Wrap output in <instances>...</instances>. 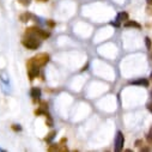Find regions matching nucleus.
Segmentation results:
<instances>
[{"instance_id":"obj_1","label":"nucleus","mask_w":152,"mask_h":152,"mask_svg":"<svg viewBox=\"0 0 152 152\" xmlns=\"http://www.w3.org/2000/svg\"><path fill=\"white\" fill-rule=\"evenodd\" d=\"M26 35H28V37H24L23 41H22V43L25 48L34 50L41 46V39L39 36L32 35V34H26Z\"/></svg>"},{"instance_id":"obj_2","label":"nucleus","mask_w":152,"mask_h":152,"mask_svg":"<svg viewBox=\"0 0 152 152\" xmlns=\"http://www.w3.org/2000/svg\"><path fill=\"white\" fill-rule=\"evenodd\" d=\"M48 61H49V55H48V54H46V53H41V54H39V55L34 56V58L30 60V62H32L34 65L39 66V67L45 66Z\"/></svg>"},{"instance_id":"obj_3","label":"nucleus","mask_w":152,"mask_h":152,"mask_svg":"<svg viewBox=\"0 0 152 152\" xmlns=\"http://www.w3.org/2000/svg\"><path fill=\"white\" fill-rule=\"evenodd\" d=\"M26 34H32V35H36L39 36L40 39H47V37L50 36V32L47 31V30H42L37 26H32V28H29L26 29Z\"/></svg>"},{"instance_id":"obj_4","label":"nucleus","mask_w":152,"mask_h":152,"mask_svg":"<svg viewBox=\"0 0 152 152\" xmlns=\"http://www.w3.org/2000/svg\"><path fill=\"white\" fill-rule=\"evenodd\" d=\"M39 73H40V67L39 66H36V65H34L32 62H28V74H29V78L32 80V79H35L37 75H39Z\"/></svg>"},{"instance_id":"obj_5","label":"nucleus","mask_w":152,"mask_h":152,"mask_svg":"<svg viewBox=\"0 0 152 152\" xmlns=\"http://www.w3.org/2000/svg\"><path fill=\"white\" fill-rule=\"evenodd\" d=\"M124 144H125V137L122 134V132H118L116 133V138H115V151H121L124 148Z\"/></svg>"},{"instance_id":"obj_6","label":"nucleus","mask_w":152,"mask_h":152,"mask_svg":"<svg viewBox=\"0 0 152 152\" xmlns=\"http://www.w3.org/2000/svg\"><path fill=\"white\" fill-rule=\"evenodd\" d=\"M0 79H1V85H3V89L5 92H7V88L10 89V79H9V75L5 71H1L0 72Z\"/></svg>"},{"instance_id":"obj_7","label":"nucleus","mask_w":152,"mask_h":152,"mask_svg":"<svg viewBox=\"0 0 152 152\" xmlns=\"http://www.w3.org/2000/svg\"><path fill=\"white\" fill-rule=\"evenodd\" d=\"M131 84H132V85H142V86L147 88L150 83H148V80H147V79L141 78V79H138V80H132V82H131Z\"/></svg>"},{"instance_id":"obj_8","label":"nucleus","mask_w":152,"mask_h":152,"mask_svg":"<svg viewBox=\"0 0 152 152\" xmlns=\"http://www.w3.org/2000/svg\"><path fill=\"white\" fill-rule=\"evenodd\" d=\"M30 95L34 99H39L41 97V90L39 88H32L31 91H30Z\"/></svg>"},{"instance_id":"obj_9","label":"nucleus","mask_w":152,"mask_h":152,"mask_svg":"<svg viewBox=\"0 0 152 152\" xmlns=\"http://www.w3.org/2000/svg\"><path fill=\"white\" fill-rule=\"evenodd\" d=\"M125 26H126V28H135V29H140V28H141L140 24L137 23V22H134V20H126Z\"/></svg>"},{"instance_id":"obj_10","label":"nucleus","mask_w":152,"mask_h":152,"mask_svg":"<svg viewBox=\"0 0 152 152\" xmlns=\"http://www.w3.org/2000/svg\"><path fill=\"white\" fill-rule=\"evenodd\" d=\"M116 20H119L120 23L124 22V20H128V13L127 12H120V13H118Z\"/></svg>"},{"instance_id":"obj_11","label":"nucleus","mask_w":152,"mask_h":152,"mask_svg":"<svg viewBox=\"0 0 152 152\" xmlns=\"http://www.w3.org/2000/svg\"><path fill=\"white\" fill-rule=\"evenodd\" d=\"M31 18V13H28V12H25V13H23L20 17H19V19L22 20V22H28L29 19Z\"/></svg>"},{"instance_id":"obj_12","label":"nucleus","mask_w":152,"mask_h":152,"mask_svg":"<svg viewBox=\"0 0 152 152\" xmlns=\"http://www.w3.org/2000/svg\"><path fill=\"white\" fill-rule=\"evenodd\" d=\"M145 42H146V47H147V49L151 50V40L148 39V37H146V39H145Z\"/></svg>"},{"instance_id":"obj_13","label":"nucleus","mask_w":152,"mask_h":152,"mask_svg":"<svg viewBox=\"0 0 152 152\" xmlns=\"http://www.w3.org/2000/svg\"><path fill=\"white\" fill-rule=\"evenodd\" d=\"M54 135H55V132H50V133L48 134V138H46V140H47V141H50V140L54 138Z\"/></svg>"},{"instance_id":"obj_14","label":"nucleus","mask_w":152,"mask_h":152,"mask_svg":"<svg viewBox=\"0 0 152 152\" xmlns=\"http://www.w3.org/2000/svg\"><path fill=\"white\" fill-rule=\"evenodd\" d=\"M19 3H20L22 5H24V6H28V5L30 4V0H19Z\"/></svg>"},{"instance_id":"obj_15","label":"nucleus","mask_w":152,"mask_h":152,"mask_svg":"<svg viewBox=\"0 0 152 152\" xmlns=\"http://www.w3.org/2000/svg\"><path fill=\"white\" fill-rule=\"evenodd\" d=\"M146 139H147V141L150 142V144H152V131L147 134V137H146Z\"/></svg>"},{"instance_id":"obj_16","label":"nucleus","mask_w":152,"mask_h":152,"mask_svg":"<svg viewBox=\"0 0 152 152\" xmlns=\"http://www.w3.org/2000/svg\"><path fill=\"white\" fill-rule=\"evenodd\" d=\"M142 145H144L142 140H137V141H135V146H137V147H142Z\"/></svg>"},{"instance_id":"obj_17","label":"nucleus","mask_w":152,"mask_h":152,"mask_svg":"<svg viewBox=\"0 0 152 152\" xmlns=\"http://www.w3.org/2000/svg\"><path fill=\"white\" fill-rule=\"evenodd\" d=\"M111 25H114V26H120V22L119 20H115V22H111Z\"/></svg>"},{"instance_id":"obj_18","label":"nucleus","mask_w":152,"mask_h":152,"mask_svg":"<svg viewBox=\"0 0 152 152\" xmlns=\"http://www.w3.org/2000/svg\"><path fill=\"white\" fill-rule=\"evenodd\" d=\"M53 150H58V145H55V146H52V147H49V151H53Z\"/></svg>"},{"instance_id":"obj_19","label":"nucleus","mask_w":152,"mask_h":152,"mask_svg":"<svg viewBox=\"0 0 152 152\" xmlns=\"http://www.w3.org/2000/svg\"><path fill=\"white\" fill-rule=\"evenodd\" d=\"M147 109H148V110H150V111L152 113V103H150V104H147Z\"/></svg>"},{"instance_id":"obj_20","label":"nucleus","mask_w":152,"mask_h":152,"mask_svg":"<svg viewBox=\"0 0 152 152\" xmlns=\"http://www.w3.org/2000/svg\"><path fill=\"white\" fill-rule=\"evenodd\" d=\"M151 148H148V147H141V151H150Z\"/></svg>"},{"instance_id":"obj_21","label":"nucleus","mask_w":152,"mask_h":152,"mask_svg":"<svg viewBox=\"0 0 152 152\" xmlns=\"http://www.w3.org/2000/svg\"><path fill=\"white\" fill-rule=\"evenodd\" d=\"M13 129H16V131H20V127H16V125L13 126Z\"/></svg>"},{"instance_id":"obj_22","label":"nucleus","mask_w":152,"mask_h":152,"mask_svg":"<svg viewBox=\"0 0 152 152\" xmlns=\"http://www.w3.org/2000/svg\"><path fill=\"white\" fill-rule=\"evenodd\" d=\"M146 1H147L148 5H152V0H146Z\"/></svg>"},{"instance_id":"obj_23","label":"nucleus","mask_w":152,"mask_h":152,"mask_svg":"<svg viewBox=\"0 0 152 152\" xmlns=\"http://www.w3.org/2000/svg\"><path fill=\"white\" fill-rule=\"evenodd\" d=\"M39 1H47V0H39Z\"/></svg>"},{"instance_id":"obj_24","label":"nucleus","mask_w":152,"mask_h":152,"mask_svg":"<svg viewBox=\"0 0 152 152\" xmlns=\"http://www.w3.org/2000/svg\"><path fill=\"white\" fill-rule=\"evenodd\" d=\"M151 78H152V73H151Z\"/></svg>"},{"instance_id":"obj_25","label":"nucleus","mask_w":152,"mask_h":152,"mask_svg":"<svg viewBox=\"0 0 152 152\" xmlns=\"http://www.w3.org/2000/svg\"><path fill=\"white\" fill-rule=\"evenodd\" d=\"M151 97H152V94H151Z\"/></svg>"}]
</instances>
